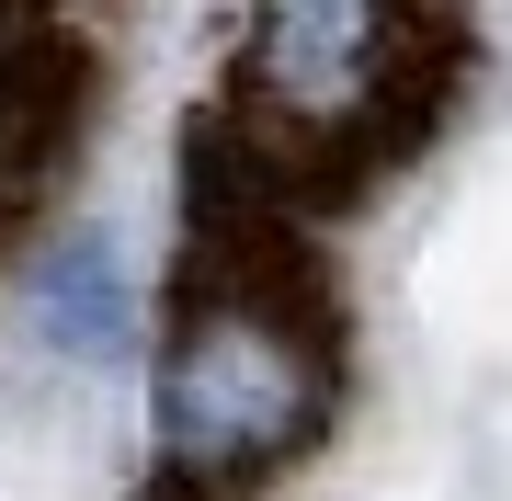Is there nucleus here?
Instances as JSON below:
<instances>
[{
	"mask_svg": "<svg viewBox=\"0 0 512 501\" xmlns=\"http://www.w3.org/2000/svg\"><path fill=\"white\" fill-rule=\"evenodd\" d=\"M319 422V353L274 308L217 297L160 353V445L183 467H262Z\"/></svg>",
	"mask_w": 512,
	"mask_h": 501,
	"instance_id": "1",
	"label": "nucleus"
},
{
	"mask_svg": "<svg viewBox=\"0 0 512 501\" xmlns=\"http://www.w3.org/2000/svg\"><path fill=\"white\" fill-rule=\"evenodd\" d=\"M387 0H251V69L296 126H330L376 92Z\"/></svg>",
	"mask_w": 512,
	"mask_h": 501,
	"instance_id": "2",
	"label": "nucleus"
},
{
	"mask_svg": "<svg viewBox=\"0 0 512 501\" xmlns=\"http://www.w3.org/2000/svg\"><path fill=\"white\" fill-rule=\"evenodd\" d=\"M35 319H46V342H69V353H114L126 342V274H114V251H69L35 285Z\"/></svg>",
	"mask_w": 512,
	"mask_h": 501,
	"instance_id": "3",
	"label": "nucleus"
}]
</instances>
